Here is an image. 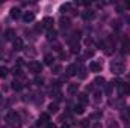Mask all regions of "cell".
Returning a JSON list of instances; mask_svg holds the SVG:
<instances>
[{"instance_id": "1", "label": "cell", "mask_w": 130, "mask_h": 128, "mask_svg": "<svg viewBox=\"0 0 130 128\" xmlns=\"http://www.w3.org/2000/svg\"><path fill=\"white\" fill-rule=\"evenodd\" d=\"M110 69H112V72L113 74H123L124 72V69H126V66L123 62H120V60H113L112 63H110Z\"/></svg>"}, {"instance_id": "2", "label": "cell", "mask_w": 130, "mask_h": 128, "mask_svg": "<svg viewBox=\"0 0 130 128\" xmlns=\"http://www.w3.org/2000/svg\"><path fill=\"white\" fill-rule=\"evenodd\" d=\"M27 68H29V71H30L32 74H35V75H38V74L42 71V65L39 63V62H36V60H32L30 63L27 65Z\"/></svg>"}, {"instance_id": "3", "label": "cell", "mask_w": 130, "mask_h": 128, "mask_svg": "<svg viewBox=\"0 0 130 128\" xmlns=\"http://www.w3.org/2000/svg\"><path fill=\"white\" fill-rule=\"evenodd\" d=\"M79 68H80V66H77V65H70V66L67 68V77H73V75H76L77 71H79Z\"/></svg>"}, {"instance_id": "4", "label": "cell", "mask_w": 130, "mask_h": 128, "mask_svg": "<svg viewBox=\"0 0 130 128\" xmlns=\"http://www.w3.org/2000/svg\"><path fill=\"white\" fill-rule=\"evenodd\" d=\"M12 44H14V50H17V51H20V50L24 48V44H23V41H21L20 38H15V39L12 41Z\"/></svg>"}, {"instance_id": "5", "label": "cell", "mask_w": 130, "mask_h": 128, "mask_svg": "<svg viewBox=\"0 0 130 128\" xmlns=\"http://www.w3.org/2000/svg\"><path fill=\"white\" fill-rule=\"evenodd\" d=\"M53 23H55V21H53V18H52V17H45V18L42 20V26H44V27H47L48 30L53 27Z\"/></svg>"}, {"instance_id": "6", "label": "cell", "mask_w": 130, "mask_h": 128, "mask_svg": "<svg viewBox=\"0 0 130 128\" xmlns=\"http://www.w3.org/2000/svg\"><path fill=\"white\" fill-rule=\"evenodd\" d=\"M89 71H92V72H100V71H101V63H98V62H91V63H89Z\"/></svg>"}, {"instance_id": "7", "label": "cell", "mask_w": 130, "mask_h": 128, "mask_svg": "<svg viewBox=\"0 0 130 128\" xmlns=\"http://www.w3.org/2000/svg\"><path fill=\"white\" fill-rule=\"evenodd\" d=\"M5 39H6V41H14V39H15V32H14L12 29H8V30L5 32Z\"/></svg>"}, {"instance_id": "8", "label": "cell", "mask_w": 130, "mask_h": 128, "mask_svg": "<svg viewBox=\"0 0 130 128\" xmlns=\"http://www.w3.org/2000/svg\"><path fill=\"white\" fill-rule=\"evenodd\" d=\"M11 17H12L14 20L20 18V17H21V11H20V8H12V9H11Z\"/></svg>"}, {"instance_id": "9", "label": "cell", "mask_w": 130, "mask_h": 128, "mask_svg": "<svg viewBox=\"0 0 130 128\" xmlns=\"http://www.w3.org/2000/svg\"><path fill=\"white\" fill-rule=\"evenodd\" d=\"M23 20H24L26 23H30V21L35 20V14H33V12H26V14L23 15Z\"/></svg>"}, {"instance_id": "10", "label": "cell", "mask_w": 130, "mask_h": 128, "mask_svg": "<svg viewBox=\"0 0 130 128\" xmlns=\"http://www.w3.org/2000/svg\"><path fill=\"white\" fill-rule=\"evenodd\" d=\"M77 91H79V84L77 83H70L68 84V92L70 94H76Z\"/></svg>"}, {"instance_id": "11", "label": "cell", "mask_w": 130, "mask_h": 128, "mask_svg": "<svg viewBox=\"0 0 130 128\" xmlns=\"http://www.w3.org/2000/svg\"><path fill=\"white\" fill-rule=\"evenodd\" d=\"M48 122H50L48 115H47V113H41V116H39V122H38V124H48Z\"/></svg>"}, {"instance_id": "12", "label": "cell", "mask_w": 130, "mask_h": 128, "mask_svg": "<svg viewBox=\"0 0 130 128\" xmlns=\"http://www.w3.org/2000/svg\"><path fill=\"white\" fill-rule=\"evenodd\" d=\"M59 26L62 27V29H67V27H70V18H61L59 20Z\"/></svg>"}, {"instance_id": "13", "label": "cell", "mask_w": 130, "mask_h": 128, "mask_svg": "<svg viewBox=\"0 0 130 128\" xmlns=\"http://www.w3.org/2000/svg\"><path fill=\"white\" fill-rule=\"evenodd\" d=\"M121 94H123V95H129L130 94V83H123V86H121Z\"/></svg>"}, {"instance_id": "14", "label": "cell", "mask_w": 130, "mask_h": 128, "mask_svg": "<svg viewBox=\"0 0 130 128\" xmlns=\"http://www.w3.org/2000/svg\"><path fill=\"white\" fill-rule=\"evenodd\" d=\"M59 110V105H58V102H52L50 105H48V112L50 113H56Z\"/></svg>"}, {"instance_id": "15", "label": "cell", "mask_w": 130, "mask_h": 128, "mask_svg": "<svg viewBox=\"0 0 130 128\" xmlns=\"http://www.w3.org/2000/svg\"><path fill=\"white\" fill-rule=\"evenodd\" d=\"M53 60H55V57H53L52 54H45V57H44L45 65H52V66H53Z\"/></svg>"}, {"instance_id": "16", "label": "cell", "mask_w": 130, "mask_h": 128, "mask_svg": "<svg viewBox=\"0 0 130 128\" xmlns=\"http://www.w3.org/2000/svg\"><path fill=\"white\" fill-rule=\"evenodd\" d=\"M83 112H85V109H83V105H82V104H76V105H74V113L82 115Z\"/></svg>"}, {"instance_id": "17", "label": "cell", "mask_w": 130, "mask_h": 128, "mask_svg": "<svg viewBox=\"0 0 130 128\" xmlns=\"http://www.w3.org/2000/svg\"><path fill=\"white\" fill-rule=\"evenodd\" d=\"M79 102H80L82 105L86 104V102H88V95H86V94H80V95H79Z\"/></svg>"}, {"instance_id": "18", "label": "cell", "mask_w": 130, "mask_h": 128, "mask_svg": "<svg viewBox=\"0 0 130 128\" xmlns=\"http://www.w3.org/2000/svg\"><path fill=\"white\" fill-rule=\"evenodd\" d=\"M12 89H14V91H21V89H23V84H21L20 81L15 80V81L12 83Z\"/></svg>"}, {"instance_id": "19", "label": "cell", "mask_w": 130, "mask_h": 128, "mask_svg": "<svg viewBox=\"0 0 130 128\" xmlns=\"http://www.w3.org/2000/svg\"><path fill=\"white\" fill-rule=\"evenodd\" d=\"M52 71H53L55 74H61V72H62V66H61V65H53V66H52Z\"/></svg>"}, {"instance_id": "20", "label": "cell", "mask_w": 130, "mask_h": 128, "mask_svg": "<svg viewBox=\"0 0 130 128\" xmlns=\"http://www.w3.org/2000/svg\"><path fill=\"white\" fill-rule=\"evenodd\" d=\"M8 72H9V69H8L6 66H2V68H0V77H2V78H5V77L8 75Z\"/></svg>"}, {"instance_id": "21", "label": "cell", "mask_w": 130, "mask_h": 128, "mask_svg": "<svg viewBox=\"0 0 130 128\" xmlns=\"http://www.w3.org/2000/svg\"><path fill=\"white\" fill-rule=\"evenodd\" d=\"M47 38L52 41V39H55L56 38V30H53V29H50L48 32H47Z\"/></svg>"}, {"instance_id": "22", "label": "cell", "mask_w": 130, "mask_h": 128, "mask_svg": "<svg viewBox=\"0 0 130 128\" xmlns=\"http://www.w3.org/2000/svg\"><path fill=\"white\" fill-rule=\"evenodd\" d=\"M79 50H80L79 44H76V42H71V51H73V53H79Z\"/></svg>"}, {"instance_id": "23", "label": "cell", "mask_w": 130, "mask_h": 128, "mask_svg": "<svg viewBox=\"0 0 130 128\" xmlns=\"http://www.w3.org/2000/svg\"><path fill=\"white\" fill-rule=\"evenodd\" d=\"M104 83H106V80H104L103 77H97V78H95V84H97V86H104Z\"/></svg>"}, {"instance_id": "24", "label": "cell", "mask_w": 130, "mask_h": 128, "mask_svg": "<svg viewBox=\"0 0 130 128\" xmlns=\"http://www.w3.org/2000/svg\"><path fill=\"white\" fill-rule=\"evenodd\" d=\"M92 17H94V12H92V11H86V12L83 14V18H85V20H89V18H92Z\"/></svg>"}, {"instance_id": "25", "label": "cell", "mask_w": 130, "mask_h": 128, "mask_svg": "<svg viewBox=\"0 0 130 128\" xmlns=\"http://www.w3.org/2000/svg\"><path fill=\"white\" fill-rule=\"evenodd\" d=\"M79 72H80V74H79L80 78H85V77H86V69H85V68L80 66V68H79Z\"/></svg>"}, {"instance_id": "26", "label": "cell", "mask_w": 130, "mask_h": 128, "mask_svg": "<svg viewBox=\"0 0 130 128\" xmlns=\"http://www.w3.org/2000/svg\"><path fill=\"white\" fill-rule=\"evenodd\" d=\"M70 8H71V5L70 3H65L61 6V12H67V11H70Z\"/></svg>"}, {"instance_id": "27", "label": "cell", "mask_w": 130, "mask_h": 128, "mask_svg": "<svg viewBox=\"0 0 130 128\" xmlns=\"http://www.w3.org/2000/svg\"><path fill=\"white\" fill-rule=\"evenodd\" d=\"M35 83H36L38 86H41V84L44 83V78H42V77H39V75H36V78H35Z\"/></svg>"}, {"instance_id": "28", "label": "cell", "mask_w": 130, "mask_h": 128, "mask_svg": "<svg viewBox=\"0 0 130 128\" xmlns=\"http://www.w3.org/2000/svg\"><path fill=\"white\" fill-rule=\"evenodd\" d=\"M80 125H82V127H88V121H83V122H82Z\"/></svg>"}, {"instance_id": "29", "label": "cell", "mask_w": 130, "mask_h": 128, "mask_svg": "<svg viewBox=\"0 0 130 128\" xmlns=\"http://www.w3.org/2000/svg\"><path fill=\"white\" fill-rule=\"evenodd\" d=\"M61 59H67V54H65V53H62V51H61Z\"/></svg>"}, {"instance_id": "30", "label": "cell", "mask_w": 130, "mask_h": 128, "mask_svg": "<svg viewBox=\"0 0 130 128\" xmlns=\"http://www.w3.org/2000/svg\"><path fill=\"white\" fill-rule=\"evenodd\" d=\"M124 8H126V9H130V2H127V3L124 5Z\"/></svg>"}, {"instance_id": "31", "label": "cell", "mask_w": 130, "mask_h": 128, "mask_svg": "<svg viewBox=\"0 0 130 128\" xmlns=\"http://www.w3.org/2000/svg\"><path fill=\"white\" fill-rule=\"evenodd\" d=\"M47 128H56V127H55L53 124H50V122H48V124H47Z\"/></svg>"}, {"instance_id": "32", "label": "cell", "mask_w": 130, "mask_h": 128, "mask_svg": "<svg viewBox=\"0 0 130 128\" xmlns=\"http://www.w3.org/2000/svg\"><path fill=\"white\" fill-rule=\"evenodd\" d=\"M127 113H129V115H130V109H129V110H127Z\"/></svg>"}]
</instances>
